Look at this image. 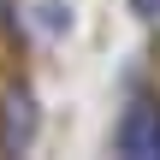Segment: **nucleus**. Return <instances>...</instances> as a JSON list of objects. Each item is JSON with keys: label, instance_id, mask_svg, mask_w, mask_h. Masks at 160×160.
<instances>
[{"label": "nucleus", "instance_id": "7ed1b4c3", "mask_svg": "<svg viewBox=\"0 0 160 160\" xmlns=\"http://www.w3.org/2000/svg\"><path fill=\"white\" fill-rule=\"evenodd\" d=\"M12 24H18V6H12V0H0V30H12Z\"/></svg>", "mask_w": 160, "mask_h": 160}, {"label": "nucleus", "instance_id": "f257e3e1", "mask_svg": "<svg viewBox=\"0 0 160 160\" xmlns=\"http://www.w3.org/2000/svg\"><path fill=\"white\" fill-rule=\"evenodd\" d=\"M30 137H36V101H30L24 89H12V95H6V119H0V142H6L12 154H24Z\"/></svg>", "mask_w": 160, "mask_h": 160}, {"label": "nucleus", "instance_id": "f03ea898", "mask_svg": "<svg viewBox=\"0 0 160 160\" xmlns=\"http://www.w3.org/2000/svg\"><path fill=\"white\" fill-rule=\"evenodd\" d=\"M119 148H125V154H160V113L131 107L125 125H119Z\"/></svg>", "mask_w": 160, "mask_h": 160}]
</instances>
